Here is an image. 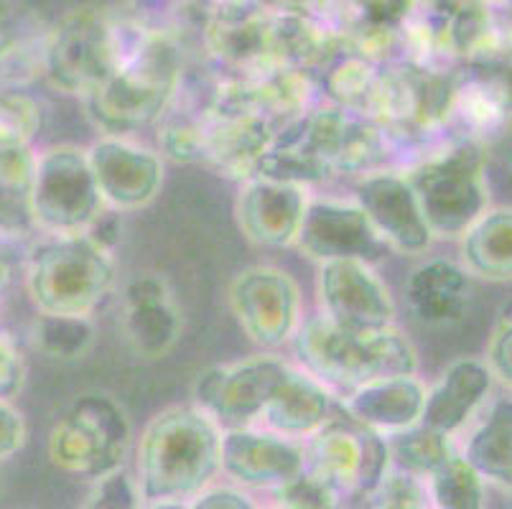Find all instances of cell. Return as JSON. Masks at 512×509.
I'll list each match as a JSON object with an SVG mask.
<instances>
[{
    "label": "cell",
    "instance_id": "1",
    "mask_svg": "<svg viewBox=\"0 0 512 509\" xmlns=\"http://www.w3.org/2000/svg\"><path fill=\"white\" fill-rule=\"evenodd\" d=\"M222 428L197 408H166L143 431L136 489L143 507L189 504L220 474Z\"/></svg>",
    "mask_w": 512,
    "mask_h": 509
},
{
    "label": "cell",
    "instance_id": "2",
    "mask_svg": "<svg viewBox=\"0 0 512 509\" xmlns=\"http://www.w3.org/2000/svg\"><path fill=\"white\" fill-rule=\"evenodd\" d=\"M184 77L181 46L169 31L141 28L115 72L85 97L87 115L113 138L148 128L174 105Z\"/></svg>",
    "mask_w": 512,
    "mask_h": 509
},
{
    "label": "cell",
    "instance_id": "3",
    "mask_svg": "<svg viewBox=\"0 0 512 509\" xmlns=\"http://www.w3.org/2000/svg\"><path fill=\"white\" fill-rule=\"evenodd\" d=\"M293 352L306 375L349 395L357 387L388 377H411L418 354L395 326L370 334H349L321 316H311L293 334Z\"/></svg>",
    "mask_w": 512,
    "mask_h": 509
},
{
    "label": "cell",
    "instance_id": "4",
    "mask_svg": "<svg viewBox=\"0 0 512 509\" xmlns=\"http://www.w3.org/2000/svg\"><path fill=\"white\" fill-rule=\"evenodd\" d=\"M113 286V252L85 235L49 237L26 258V293L39 314L90 319Z\"/></svg>",
    "mask_w": 512,
    "mask_h": 509
},
{
    "label": "cell",
    "instance_id": "5",
    "mask_svg": "<svg viewBox=\"0 0 512 509\" xmlns=\"http://www.w3.org/2000/svg\"><path fill=\"white\" fill-rule=\"evenodd\" d=\"M141 28L102 8L69 11L46 34L41 72L67 95L90 97L115 72Z\"/></svg>",
    "mask_w": 512,
    "mask_h": 509
},
{
    "label": "cell",
    "instance_id": "6",
    "mask_svg": "<svg viewBox=\"0 0 512 509\" xmlns=\"http://www.w3.org/2000/svg\"><path fill=\"white\" fill-rule=\"evenodd\" d=\"M133 446V426L123 405L102 392L79 395L51 426L49 461L74 479L102 482L123 471Z\"/></svg>",
    "mask_w": 512,
    "mask_h": 509
},
{
    "label": "cell",
    "instance_id": "7",
    "mask_svg": "<svg viewBox=\"0 0 512 509\" xmlns=\"http://www.w3.org/2000/svg\"><path fill=\"white\" fill-rule=\"evenodd\" d=\"M487 158L479 140L462 138L406 174L434 237L456 240L487 212Z\"/></svg>",
    "mask_w": 512,
    "mask_h": 509
},
{
    "label": "cell",
    "instance_id": "8",
    "mask_svg": "<svg viewBox=\"0 0 512 509\" xmlns=\"http://www.w3.org/2000/svg\"><path fill=\"white\" fill-rule=\"evenodd\" d=\"M276 143L304 153L327 179L370 171L388 156V133L380 125L332 105L309 107L288 120L278 128Z\"/></svg>",
    "mask_w": 512,
    "mask_h": 509
},
{
    "label": "cell",
    "instance_id": "9",
    "mask_svg": "<svg viewBox=\"0 0 512 509\" xmlns=\"http://www.w3.org/2000/svg\"><path fill=\"white\" fill-rule=\"evenodd\" d=\"M105 212L87 153L57 146L36 156L31 222L49 237H82Z\"/></svg>",
    "mask_w": 512,
    "mask_h": 509
},
{
    "label": "cell",
    "instance_id": "10",
    "mask_svg": "<svg viewBox=\"0 0 512 509\" xmlns=\"http://www.w3.org/2000/svg\"><path fill=\"white\" fill-rule=\"evenodd\" d=\"M306 471L337 489L344 499H367L390 471L388 441L342 413L332 415L304 446Z\"/></svg>",
    "mask_w": 512,
    "mask_h": 509
},
{
    "label": "cell",
    "instance_id": "11",
    "mask_svg": "<svg viewBox=\"0 0 512 509\" xmlns=\"http://www.w3.org/2000/svg\"><path fill=\"white\" fill-rule=\"evenodd\" d=\"M204 46L222 77L260 79L283 72L278 11L260 3H220L204 21Z\"/></svg>",
    "mask_w": 512,
    "mask_h": 509
},
{
    "label": "cell",
    "instance_id": "12",
    "mask_svg": "<svg viewBox=\"0 0 512 509\" xmlns=\"http://www.w3.org/2000/svg\"><path fill=\"white\" fill-rule=\"evenodd\" d=\"M288 364L276 357H250L242 362L209 367L194 382L197 410L217 426L253 428L271 403Z\"/></svg>",
    "mask_w": 512,
    "mask_h": 509
},
{
    "label": "cell",
    "instance_id": "13",
    "mask_svg": "<svg viewBox=\"0 0 512 509\" xmlns=\"http://www.w3.org/2000/svg\"><path fill=\"white\" fill-rule=\"evenodd\" d=\"M230 308L250 342L278 349L291 342L301 324V291L286 270L255 265L230 283Z\"/></svg>",
    "mask_w": 512,
    "mask_h": 509
},
{
    "label": "cell",
    "instance_id": "14",
    "mask_svg": "<svg viewBox=\"0 0 512 509\" xmlns=\"http://www.w3.org/2000/svg\"><path fill=\"white\" fill-rule=\"evenodd\" d=\"M321 319L349 334H370L393 326L395 303L372 265L357 260L319 265Z\"/></svg>",
    "mask_w": 512,
    "mask_h": 509
},
{
    "label": "cell",
    "instance_id": "15",
    "mask_svg": "<svg viewBox=\"0 0 512 509\" xmlns=\"http://www.w3.org/2000/svg\"><path fill=\"white\" fill-rule=\"evenodd\" d=\"M293 245L319 265L357 260L372 265L390 255V247L372 230L370 219L355 202L314 199L301 219Z\"/></svg>",
    "mask_w": 512,
    "mask_h": 509
},
{
    "label": "cell",
    "instance_id": "16",
    "mask_svg": "<svg viewBox=\"0 0 512 509\" xmlns=\"http://www.w3.org/2000/svg\"><path fill=\"white\" fill-rule=\"evenodd\" d=\"M306 469L304 443L260 428L222 431L220 471L240 489H278Z\"/></svg>",
    "mask_w": 512,
    "mask_h": 509
},
{
    "label": "cell",
    "instance_id": "17",
    "mask_svg": "<svg viewBox=\"0 0 512 509\" xmlns=\"http://www.w3.org/2000/svg\"><path fill=\"white\" fill-rule=\"evenodd\" d=\"M85 153L102 204L113 212L148 207L161 191L164 163L148 148L105 135Z\"/></svg>",
    "mask_w": 512,
    "mask_h": 509
},
{
    "label": "cell",
    "instance_id": "18",
    "mask_svg": "<svg viewBox=\"0 0 512 509\" xmlns=\"http://www.w3.org/2000/svg\"><path fill=\"white\" fill-rule=\"evenodd\" d=\"M202 125V161L227 179H253L260 158L276 140L278 128L250 110H199Z\"/></svg>",
    "mask_w": 512,
    "mask_h": 509
},
{
    "label": "cell",
    "instance_id": "19",
    "mask_svg": "<svg viewBox=\"0 0 512 509\" xmlns=\"http://www.w3.org/2000/svg\"><path fill=\"white\" fill-rule=\"evenodd\" d=\"M355 204L390 252L421 255L434 242L406 176L390 171L365 176L355 189Z\"/></svg>",
    "mask_w": 512,
    "mask_h": 509
},
{
    "label": "cell",
    "instance_id": "20",
    "mask_svg": "<svg viewBox=\"0 0 512 509\" xmlns=\"http://www.w3.org/2000/svg\"><path fill=\"white\" fill-rule=\"evenodd\" d=\"M309 196L304 186L278 184L268 179H248L237 196L240 230L263 247H288L296 242Z\"/></svg>",
    "mask_w": 512,
    "mask_h": 509
},
{
    "label": "cell",
    "instance_id": "21",
    "mask_svg": "<svg viewBox=\"0 0 512 509\" xmlns=\"http://www.w3.org/2000/svg\"><path fill=\"white\" fill-rule=\"evenodd\" d=\"M123 329L133 352L166 357L179 342L181 316L169 286L156 275H138L123 291Z\"/></svg>",
    "mask_w": 512,
    "mask_h": 509
},
{
    "label": "cell",
    "instance_id": "22",
    "mask_svg": "<svg viewBox=\"0 0 512 509\" xmlns=\"http://www.w3.org/2000/svg\"><path fill=\"white\" fill-rule=\"evenodd\" d=\"M423 400H426V387L416 375L388 377L352 390L339 403V408L360 426L380 436H393L416 426L423 413Z\"/></svg>",
    "mask_w": 512,
    "mask_h": 509
},
{
    "label": "cell",
    "instance_id": "23",
    "mask_svg": "<svg viewBox=\"0 0 512 509\" xmlns=\"http://www.w3.org/2000/svg\"><path fill=\"white\" fill-rule=\"evenodd\" d=\"M492 375L479 359H456L446 367L431 390H426L423 413L418 423L426 428L454 436L469 423L479 405L492 392Z\"/></svg>",
    "mask_w": 512,
    "mask_h": 509
},
{
    "label": "cell",
    "instance_id": "24",
    "mask_svg": "<svg viewBox=\"0 0 512 509\" xmlns=\"http://www.w3.org/2000/svg\"><path fill=\"white\" fill-rule=\"evenodd\" d=\"M334 413L337 403L332 392L304 370L288 364L286 377L278 385L271 403L265 405L258 423H263L265 431L276 436L299 441V438H311L321 426H327Z\"/></svg>",
    "mask_w": 512,
    "mask_h": 509
},
{
    "label": "cell",
    "instance_id": "25",
    "mask_svg": "<svg viewBox=\"0 0 512 509\" xmlns=\"http://www.w3.org/2000/svg\"><path fill=\"white\" fill-rule=\"evenodd\" d=\"M408 308L423 326H454L472 301L469 273L449 260H431L411 273L406 283Z\"/></svg>",
    "mask_w": 512,
    "mask_h": 509
},
{
    "label": "cell",
    "instance_id": "26",
    "mask_svg": "<svg viewBox=\"0 0 512 509\" xmlns=\"http://www.w3.org/2000/svg\"><path fill=\"white\" fill-rule=\"evenodd\" d=\"M464 461L482 476L484 484L510 489L512 482V405L510 398H500L490 408L487 418L467 438Z\"/></svg>",
    "mask_w": 512,
    "mask_h": 509
},
{
    "label": "cell",
    "instance_id": "27",
    "mask_svg": "<svg viewBox=\"0 0 512 509\" xmlns=\"http://www.w3.org/2000/svg\"><path fill=\"white\" fill-rule=\"evenodd\" d=\"M462 258L467 273L505 283L512 275V212L487 209L462 235Z\"/></svg>",
    "mask_w": 512,
    "mask_h": 509
},
{
    "label": "cell",
    "instance_id": "28",
    "mask_svg": "<svg viewBox=\"0 0 512 509\" xmlns=\"http://www.w3.org/2000/svg\"><path fill=\"white\" fill-rule=\"evenodd\" d=\"M36 153L31 148L0 151V237H18L34 230L31 186Z\"/></svg>",
    "mask_w": 512,
    "mask_h": 509
},
{
    "label": "cell",
    "instance_id": "29",
    "mask_svg": "<svg viewBox=\"0 0 512 509\" xmlns=\"http://www.w3.org/2000/svg\"><path fill=\"white\" fill-rule=\"evenodd\" d=\"M385 441H388L390 466L416 476L421 482H426L428 476L441 469L456 454L451 436L426 428L423 423H416V426L393 433V436H385Z\"/></svg>",
    "mask_w": 512,
    "mask_h": 509
},
{
    "label": "cell",
    "instance_id": "30",
    "mask_svg": "<svg viewBox=\"0 0 512 509\" xmlns=\"http://www.w3.org/2000/svg\"><path fill=\"white\" fill-rule=\"evenodd\" d=\"M423 484L434 509H487V484L459 454L451 456Z\"/></svg>",
    "mask_w": 512,
    "mask_h": 509
},
{
    "label": "cell",
    "instance_id": "31",
    "mask_svg": "<svg viewBox=\"0 0 512 509\" xmlns=\"http://www.w3.org/2000/svg\"><path fill=\"white\" fill-rule=\"evenodd\" d=\"M29 336L31 344L41 354L72 362L90 352L92 342H95V324L85 316L36 314V319L31 321Z\"/></svg>",
    "mask_w": 512,
    "mask_h": 509
},
{
    "label": "cell",
    "instance_id": "32",
    "mask_svg": "<svg viewBox=\"0 0 512 509\" xmlns=\"http://www.w3.org/2000/svg\"><path fill=\"white\" fill-rule=\"evenodd\" d=\"M44 125V107L21 90H0V151L31 148Z\"/></svg>",
    "mask_w": 512,
    "mask_h": 509
},
{
    "label": "cell",
    "instance_id": "33",
    "mask_svg": "<svg viewBox=\"0 0 512 509\" xmlns=\"http://www.w3.org/2000/svg\"><path fill=\"white\" fill-rule=\"evenodd\" d=\"M370 509H434L428 502L426 484L416 476L390 466L380 487L367 497Z\"/></svg>",
    "mask_w": 512,
    "mask_h": 509
},
{
    "label": "cell",
    "instance_id": "34",
    "mask_svg": "<svg viewBox=\"0 0 512 509\" xmlns=\"http://www.w3.org/2000/svg\"><path fill=\"white\" fill-rule=\"evenodd\" d=\"M276 502L288 509H342L344 497L304 469L293 482L278 489Z\"/></svg>",
    "mask_w": 512,
    "mask_h": 509
},
{
    "label": "cell",
    "instance_id": "35",
    "mask_svg": "<svg viewBox=\"0 0 512 509\" xmlns=\"http://www.w3.org/2000/svg\"><path fill=\"white\" fill-rule=\"evenodd\" d=\"M158 143L166 156L176 163L202 161V125L199 115H179V118L166 120V125L158 133Z\"/></svg>",
    "mask_w": 512,
    "mask_h": 509
},
{
    "label": "cell",
    "instance_id": "36",
    "mask_svg": "<svg viewBox=\"0 0 512 509\" xmlns=\"http://www.w3.org/2000/svg\"><path fill=\"white\" fill-rule=\"evenodd\" d=\"M79 509H143V504L141 497H138L136 482L123 469L97 482L90 497L85 499V504Z\"/></svg>",
    "mask_w": 512,
    "mask_h": 509
},
{
    "label": "cell",
    "instance_id": "37",
    "mask_svg": "<svg viewBox=\"0 0 512 509\" xmlns=\"http://www.w3.org/2000/svg\"><path fill=\"white\" fill-rule=\"evenodd\" d=\"M484 367L490 370L492 380H500L510 385L512 380V319H510V303L497 319L495 329L490 336V347H487V362Z\"/></svg>",
    "mask_w": 512,
    "mask_h": 509
},
{
    "label": "cell",
    "instance_id": "38",
    "mask_svg": "<svg viewBox=\"0 0 512 509\" xmlns=\"http://www.w3.org/2000/svg\"><path fill=\"white\" fill-rule=\"evenodd\" d=\"M26 382V359L18 349L16 339L0 329V400L13 403Z\"/></svg>",
    "mask_w": 512,
    "mask_h": 509
},
{
    "label": "cell",
    "instance_id": "39",
    "mask_svg": "<svg viewBox=\"0 0 512 509\" xmlns=\"http://www.w3.org/2000/svg\"><path fill=\"white\" fill-rule=\"evenodd\" d=\"M26 436H29V428L21 410L13 403L0 400V464L13 459L26 446Z\"/></svg>",
    "mask_w": 512,
    "mask_h": 509
},
{
    "label": "cell",
    "instance_id": "40",
    "mask_svg": "<svg viewBox=\"0 0 512 509\" xmlns=\"http://www.w3.org/2000/svg\"><path fill=\"white\" fill-rule=\"evenodd\" d=\"M186 509H260L258 502L250 497L245 489L240 487H207L204 492H199L192 502L186 504Z\"/></svg>",
    "mask_w": 512,
    "mask_h": 509
},
{
    "label": "cell",
    "instance_id": "41",
    "mask_svg": "<svg viewBox=\"0 0 512 509\" xmlns=\"http://www.w3.org/2000/svg\"><path fill=\"white\" fill-rule=\"evenodd\" d=\"M8 280H11V263L6 260V255H0V296L6 291Z\"/></svg>",
    "mask_w": 512,
    "mask_h": 509
},
{
    "label": "cell",
    "instance_id": "42",
    "mask_svg": "<svg viewBox=\"0 0 512 509\" xmlns=\"http://www.w3.org/2000/svg\"><path fill=\"white\" fill-rule=\"evenodd\" d=\"M143 509H186V504H151V507Z\"/></svg>",
    "mask_w": 512,
    "mask_h": 509
},
{
    "label": "cell",
    "instance_id": "43",
    "mask_svg": "<svg viewBox=\"0 0 512 509\" xmlns=\"http://www.w3.org/2000/svg\"><path fill=\"white\" fill-rule=\"evenodd\" d=\"M260 509H288V507H283V504L273 502V504H268V507H260Z\"/></svg>",
    "mask_w": 512,
    "mask_h": 509
},
{
    "label": "cell",
    "instance_id": "44",
    "mask_svg": "<svg viewBox=\"0 0 512 509\" xmlns=\"http://www.w3.org/2000/svg\"><path fill=\"white\" fill-rule=\"evenodd\" d=\"M0 240H3V237H0Z\"/></svg>",
    "mask_w": 512,
    "mask_h": 509
}]
</instances>
